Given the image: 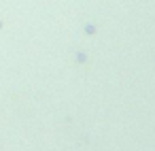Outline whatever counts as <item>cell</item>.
I'll return each mask as SVG.
<instances>
[]
</instances>
